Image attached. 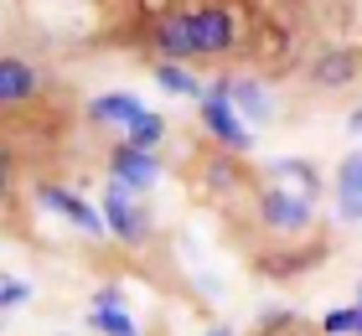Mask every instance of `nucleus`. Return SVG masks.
<instances>
[{
    "label": "nucleus",
    "instance_id": "obj_1",
    "mask_svg": "<svg viewBox=\"0 0 362 336\" xmlns=\"http://www.w3.org/2000/svg\"><path fill=\"white\" fill-rule=\"evenodd\" d=\"M151 42L160 57L171 62H218L238 47V21L228 6H192V11H166L160 21L151 26Z\"/></svg>",
    "mask_w": 362,
    "mask_h": 336
},
{
    "label": "nucleus",
    "instance_id": "obj_4",
    "mask_svg": "<svg viewBox=\"0 0 362 336\" xmlns=\"http://www.w3.org/2000/svg\"><path fill=\"white\" fill-rule=\"evenodd\" d=\"M197 104H202V124L218 134L228 150H249V129H243V114L233 109V98L223 93V83H218V88H207L202 98H197Z\"/></svg>",
    "mask_w": 362,
    "mask_h": 336
},
{
    "label": "nucleus",
    "instance_id": "obj_14",
    "mask_svg": "<svg viewBox=\"0 0 362 336\" xmlns=\"http://www.w3.org/2000/svg\"><path fill=\"white\" fill-rule=\"evenodd\" d=\"M124 140H129V145H140V150H156L160 140H166V120H156V114L145 109L140 120H135V124L124 129Z\"/></svg>",
    "mask_w": 362,
    "mask_h": 336
},
{
    "label": "nucleus",
    "instance_id": "obj_13",
    "mask_svg": "<svg viewBox=\"0 0 362 336\" xmlns=\"http://www.w3.org/2000/svg\"><path fill=\"white\" fill-rule=\"evenodd\" d=\"M156 83H160V88H171V93H181V98H202V93H207L202 83H197V78H192L181 62H171V57L156 67Z\"/></svg>",
    "mask_w": 362,
    "mask_h": 336
},
{
    "label": "nucleus",
    "instance_id": "obj_17",
    "mask_svg": "<svg viewBox=\"0 0 362 336\" xmlns=\"http://www.w3.org/2000/svg\"><path fill=\"white\" fill-rule=\"evenodd\" d=\"M347 129H352V134H362V109H352V120H347Z\"/></svg>",
    "mask_w": 362,
    "mask_h": 336
},
{
    "label": "nucleus",
    "instance_id": "obj_6",
    "mask_svg": "<svg viewBox=\"0 0 362 336\" xmlns=\"http://www.w3.org/2000/svg\"><path fill=\"white\" fill-rule=\"evenodd\" d=\"M337 212L341 223H362V150L341 156L337 166Z\"/></svg>",
    "mask_w": 362,
    "mask_h": 336
},
{
    "label": "nucleus",
    "instance_id": "obj_12",
    "mask_svg": "<svg viewBox=\"0 0 362 336\" xmlns=\"http://www.w3.org/2000/svg\"><path fill=\"white\" fill-rule=\"evenodd\" d=\"M352 73H357L352 52H326V57H316V67H310V83H316V88H341V83H352Z\"/></svg>",
    "mask_w": 362,
    "mask_h": 336
},
{
    "label": "nucleus",
    "instance_id": "obj_16",
    "mask_svg": "<svg viewBox=\"0 0 362 336\" xmlns=\"http://www.w3.org/2000/svg\"><path fill=\"white\" fill-rule=\"evenodd\" d=\"M21 300H26V284L11 274V279H6V306H21Z\"/></svg>",
    "mask_w": 362,
    "mask_h": 336
},
{
    "label": "nucleus",
    "instance_id": "obj_5",
    "mask_svg": "<svg viewBox=\"0 0 362 336\" xmlns=\"http://www.w3.org/2000/svg\"><path fill=\"white\" fill-rule=\"evenodd\" d=\"M109 176H114V181H124V187H135V192H151V187H156V176H160V161L151 156V150H140V145L119 140Z\"/></svg>",
    "mask_w": 362,
    "mask_h": 336
},
{
    "label": "nucleus",
    "instance_id": "obj_18",
    "mask_svg": "<svg viewBox=\"0 0 362 336\" xmlns=\"http://www.w3.org/2000/svg\"><path fill=\"white\" fill-rule=\"evenodd\" d=\"M357 331H362V290H357Z\"/></svg>",
    "mask_w": 362,
    "mask_h": 336
},
{
    "label": "nucleus",
    "instance_id": "obj_8",
    "mask_svg": "<svg viewBox=\"0 0 362 336\" xmlns=\"http://www.w3.org/2000/svg\"><path fill=\"white\" fill-rule=\"evenodd\" d=\"M88 326H93V331H104V336H140L135 321H129V311L119 306V290H98V295H93V315H88Z\"/></svg>",
    "mask_w": 362,
    "mask_h": 336
},
{
    "label": "nucleus",
    "instance_id": "obj_11",
    "mask_svg": "<svg viewBox=\"0 0 362 336\" xmlns=\"http://www.w3.org/2000/svg\"><path fill=\"white\" fill-rule=\"evenodd\" d=\"M42 202H47V207H57L62 217H68V223H78V228H83V233H98V228H104V223H98V212L88 207V202H78L73 192H57V187H42Z\"/></svg>",
    "mask_w": 362,
    "mask_h": 336
},
{
    "label": "nucleus",
    "instance_id": "obj_15",
    "mask_svg": "<svg viewBox=\"0 0 362 336\" xmlns=\"http://www.w3.org/2000/svg\"><path fill=\"white\" fill-rule=\"evenodd\" d=\"M321 331H326V336H347V331H357V306H352V311H332V315L321 321Z\"/></svg>",
    "mask_w": 362,
    "mask_h": 336
},
{
    "label": "nucleus",
    "instance_id": "obj_7",
    "mask_svg": "<svg viewBox=\"0 0 362 336\" xmlns=\"http://www.w3.org/2000/svg\"><path fill=\"white\" fill-rule=\"evenodd\" d=\"M104 217L119 238H140V212H135V187L109 176V192H104Z\"/></svg>",
    "mask_w": 362,
    "mask_h": 336
},
{
    "label": "nucleus",
    "instance_id": "obj_10",
    "mask_svg": "<svg viewBox=\"0 0 362 336\" xmlns=\"http://www.w3.org/2000/svg\"><path fill=\"white\" fill-rule=\"evenodd\" d=\"M223 93L233 98V109L243 114V120H254V124H269V93L259 88L254 78H228V83H223Z\"/></svg>",
    "mask_w": 362,
    "mask_h": 336
},
{
    "label": "nucleus",
    "instance_id": "obj_3",
    "mask_svg": "<svg viewBox=\"0 0 362 336\" xmlns=\"http://www.w3.org/2000/svg\"><path fill=\"white\" fill-rule=\"evenodd\" d=\"M259 217L269 223V233L295 238V233L310 228V197L290 192V187H269V192H259Z\"/></svg>",
    "mask_w": 362,
    "mask_h": 336
},
{
    "label": "nucleus",
    "instance_id": "obj_9",
    "mask_svg": "<svg viewBox=\"0 0 362 336\" xmlns=\"http://www.w3.org/2000/svg\"><path fill=\"white\" fill-rule=\"evenodd\" d=\"M145 114L140 98H129V93H104V98H93L88 104V120L93 124H114V129H129Z\"/></svg>",
    "mask_w": 362,
    "mask_h": 336
},
{
    "label": "nucleus",
    "instance_id": "obj_19",
    "mask_svg": "<svg viewBox=\"0 0 362 336\" xmlns=\"http://www.w3.org/2000/svg\"><path fill=\"white\" fill-rule=\"evenodd\" d=\"M207 336H228V326H212V331H207Z\"/></svg>",
    "mask_w": 362,
    "mask_h": 336
},
{
    "label": "nucleus",
    "instance_id": "obj_2",
    "mask_svg": "<svg viewBox=\"0 0 362 336\" xmlns=\"http://www.w3.org/2000/svg\"><path fill=\"white\" fill-rule=\"evenodd\" d=\"M47 88V73L31 57H21V52H6L0 57V104H6V114L16 120L26 104H37V93Z\"/></svg>",
    "mask_w": 362,
    "mask_h": 336
}]
</instances>
